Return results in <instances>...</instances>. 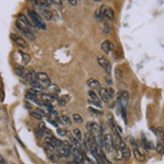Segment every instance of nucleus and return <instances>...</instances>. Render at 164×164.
I'll use <instances>...</instances> for the list:
<instances>
[{
  "mask_svg": "<svg viewBox=\"0 0 164 164\" xmlns=\"http://www.w3.org/2000/svg\"><path fill=\"white\" fill-rule=\"evenodd\" d=\"M105 17L108 18L109 20H114V17H115V14H114V11L112 8H110L106 5L105 7Z\"/></svg>",
  "mask_w": 164,
  "mask_h": 164,
  "instance_id": "nucleus-17",
  "label": "nucleus"
},
{
  "mask_svg": "<svg viewBox=\"0 0 164 164\" xmlns=\"http://www.w3.org/2000/svg\"><path fill=\"white\" fill-rule=\"evenodd\" d=\"M72 135H74V137L76 139H78L80 142L82 141V133H81V130L78 128H76L72 130Z\"/></svg>",
  "mask_w": 164,
  "mask_h": 164,
  "instance_id": "nucleus-23",
  "label": "nucleus"
},
{
  "mask_svg": "<svg viewBox=\"0 0 164 164\" xmlns=\"http://www.w3.org/2000/svg\"><path fill=\"white\" fill-rule=\"evenodd\" d=\"M68 3H70V4H72V5H77V3H78V0H68Z\"/></svg>",
  "mask_w": 164,
  "mask_h": 164,
  "instance_id": "nucleus-44",
  "label": "nucleus"
},
{
  "mask_svg": "<svg viewBox=\"0 0 164 164\" xmlns=\"http://www.w3.org/2000/svg\"><path fill=\"white\" fill-rule=\"evenodd\" d=\"M47 91L49 93V94H55V95H58L60 93V89L58 85H55V84H49V85L45 88Z\"/></svg>",
  "mask_w": 164,
  "mask_h": 164,
  "instance_id": "nucleus-12",
  "label": "nucleus"
},
{
  "mask_svg": "<svg viewBox=\"0 0 164 164\" xmlns=\"http://www.w3.org/2000/svg\"><path fill=\"white\" fill-rule=\"evenodd\" d=\"M163 133H164V128H163ZM163 144H164V141H163Z\"/></svg>",
  "mask_w": 164,
  "mask_h": 164,
  "instance_id": "nucleus-50",
  "label": "nucleus"
},
{
  "mask_svg": "<svg viewBox=\"0 0 164 164\" xmlns=\"http://www.w3.org/2000/svg\"><path fill=\"white\" fill-rule=\"evenodd\" d=\"M47 121H48V122H49V123H51V125L53 126V127H58V125H59V124H58V123H56V122H55V120H51V119H48Z\"/></svg>",
  "mask_w": 164,
  "mask_h": 164,
  "instance_id": "nucleus-42",
  "label": "nucleus"
},
{
  "mask_svg": "<svg viewBox=\"0 0 164 164\" xmlns=\"http://www.w3.org/2000/svg\"><path fill=\"white\" fill-rule=\"evenodd\" d=\"M104 32L106 34H109L110 32H111V27H110V25L108 23H105V25H104Z\"/></svg>",
  "mask_w": 164,
  "mask_h": 164,
  "instance_id": "nucleus-38",
  "label": "nucleus"
},
{
  "mask_svg": "<svg viewBox=\"0 0 164 164\" xmlns=\"http://www.w3.org/2000/svg\"><path fill=\"white\" fill-rule=\"evenodd\" d=\"M62 120H63V122L66 125H71L72 124V120H71V118L68 117V116H67V115H62Z\"/></svg>",
  "mask_w": 164,
  "mask_h": 164,
  "instance_id": "nucleus-30",
  "label": "nucleus"
},
{
  "mask_svg": "<svg viewBox=\"0 0 164 164\" xmlns=\"http://www.w3.org/2000/svg\"><path fill=\"white\" fill-rule=\"evenodd\" d=\"M37 82L40 85H43L44 88H47L49 84H51V80H49L48 76L45 72H37Z\"/></svg>",
  "mask_w": 164,
  "mask_h": 164,
  "instance_id": "nucleus-5",
  "label": "nucleus"
},
{
  "mask_svg": "<svg viewBox=\"0 0 164 164\" xmlns=\"http://www.w3.org/2000/svg\"><path fill=\"white\" fill-rule=\"evenodd\" d=\"M0 164H7V162H6V160L4 159V157L0 154Z\"/></svg>",
  "mask_w": 164,
  "mask_h": 164,
  "instance_id": "nucleus-43",
  "label": "nucleus"
},
{
  "mask_svg": "<svg viewBox=\"0 0 164 164\" xmlns=\"http://www.w3.org/2000/svg\"><path fill=\"white\" fill-rule=\"evenodd\" d=\"M56 133H58V135L60 137H64L68 135V132H67V130H64V129H58Z\"/></svg>",
  "mask_w": 164,
  "mask_h": 164,
  "instance_id": "nucleus-34",
  "label": "nucleus"
},
{
  "mask_svg": "<svg viewBox=\"0 0 164 164\" xmlns=\"http://www.w3.org/2000/svg\"><path fill=\"white\" fill-rule=\"evenodd\" d=\"M14 71L18 75V76H20V77H25V74H26V71H25V68L24 67H22V66H16L14 68Z\"/></svg>",
  "mask_w": 164,
  "mask_h": 164,
  "instance_id": "nucleus-18",
  "label": "nucleus"
},
{
  "mask_svg": "<svg viewBox=\"0 0 164 164\" xmlns=\"http://www.w3.org/2000/svg\"><path fill=\"white\" fill-rule=\"evenodd\" d=\"M72 120H74L75 123H77V124L83 123V118L81 115H79V114H72Z\"/></svg>",
  "mask_w": 164,
  "mask_h": 164,
  "instance_id": "nucleus-25",
  "label": "nucleus"
},
{
  "mask_svg": "<svg viewBox=\"0 0 164 164\" xmlns=\"http://www.w3.org/2000/svg\"><path fill=\"white\" fill-rule=\"evenodd\" d=\"M107 91H108V94H109V96L110 98H113L114 96H115V91H114L112 88H109V89H107Z\"/></svg>",
  "mask_w": 164,
  "mask_h": 164,
  "instance_id": "nucleus-39",
  "label": "nucleus"
},
{
  "mask_svg": "<svg viewBox=\"0 0 164 164\" xmlns=\"http://www.w3.org/2000/svg\"><path fill=\"white\" fill-rule=\"evenodd\" d=\"M11 37H12V39L14 40V43H16L18 47H21V48H27V43L25 41L24 39H22L21 36H17V35H15V34H12L11 35Z\"/></svg>",
  "mask_w": 164,
  "mask_h": 164,
  "instance_id": "nucleus-10",
  "label": "nucleus"
},
{
  "mask_svg": "<svg viewBox=\"0 0 164 164\" xmlns=\"http://www.w3.org/2000/svg\"><path fill=\"white\" fill-rule=\"evenodd\" d=\"M115 77L117 80H120L122 79V77H123V72H122V70L120 68H116L115 70Z\"/></svg>",
  "mask_w": 164,
  "mask_h": 164,
  "instance_id": "nucleus-28",
  "label": "nucleus"
},
{
  "mask_svg": "<svg viewBox=\"0 0 164 164\" xmlns=\"http://www.w3.org/2000/svg\"><path fill=\"white\" fill-rule=\"evenodd\" d=\"M115 148V142H114L113 137L110 134L104 135V149L106 150L107 153L112 152V150Z\"/></svg>",
  "mask_w": 164,
  "mask_h": 164,
  "instance_id": "nucleus-4",
  "label": "nucleus"
},
{
  "mask_svg": "<svg viewBox=\"0 0 164 164\" xmlns=\"http://www.w3.org/2000/svg\"><path fill=\"white\" fill-rule=\"evenodd\" d=\"M101 48L105 53H110L115 49V45H114V43L111 40H105L104 43L101 44Z\"/></svg>",
  "mask_w": 164,
  "mask_h": 164,
  "instance_id": "nucleus-8",
  "label": "nucleus"
},
{
  "mask_svg": "<svg viewBox=\"0 0 164 164\" xmlns=\"http://www.w3.org/2000/svg\"><path fill=\"white\" fill-rule=\"evenodd\" d=\"M36 112H39L41 116H44L45 115V113H44V111H43V110H40V109H37V111Z\"/></svg>",
  "mask_w": 164,
  "mask_h": 164,
  "instance_id": "nucleus-46",
  "label": "nucleus"
},
{
  "mask_svg": "<svg viewBox=\"0 0 164 164\" xmlns=\"http://www.w3.org/2000/svg\"><path fill=\"white\" fill-rule=\"evenodd\" d=\"M133 152H134L135 158H136L137 160H138V161H143V160H144V155L139 151L138 147H137V148H134V149H133Z\"/></svg>",
  "mask_w": 164,
  "mask_h": 164,
  "instance_id": "nucleus-20",
  "label": "nucleus"
},
{
  "mask_svg": "<svg viewBox=\"0 0 164 164\" xmlns=\"http://www.w3.org/2000/svg\"><path fill=\"white\" fill-rule=\"evenodd\" d=\"M129 100V94L127 91H120L118 94V105L121 109H127V104Z\"/></svg>",
  "mask_w": 164,
  "mask_h": 164,
  "instance_id": "nucleus-3",
  "label": "nucleus"
},
{
  "mask_svg": "<svg viewBox=\"0 0 164 164\" xmlns=\"http://www.w3.org/2000/svg\"><path fill=\"white\" fill-rule=\"evenodd\" d=\"M19 53L22 55V60H23V64H27L30 62V55H27V53H23V52H20Z\"/></svg>",
  "mask_w": 164,
  "mask_h": 164,
  "instance_id": "nucleus-27",
  "label": "nucleus"
},
{
  "mask_svg": "<svg viewBox=\"0 0 164 164\" xmlns=\"http://www.w3.org/2000/svg\"><path fill=\"white\" fill-rule=\"evenodd\" d=\"M95 15H96V18H98L99 20L104 19V16H103V15L101 14L100 9H97V10H96V12H95Z\"/></svg>",
  "mask_w": 164,
  "mask_h": 164,
  "instance_id": "nucleus-37",
  "label": "nucleus"
},
{
  "mask_svg": "<svg viewBox=\"0 0 164 164\" xmlns=\"http://www.w3.org/2000/svg\"><path fill=\"white\" fill-rule=\"evenodd\" d=\"M87 85L89 86L92 90H95V89H99L100 88V82L98 81L96 79H89L87 81Z\"/></svg>",
  "mask_w": 164,
  "mask_h": 164,
  "instance_id": "nucleus-14",
  "label": "nucleus"
},
{
  "mask_svg": "<svg viewBox=\"0 0 164 164\" xmlns=\"http://www.w3.org/2000/svg\"><path fill=\"white\" fill-rule=\"evenodd\" d=\"M37 10H39V13L40 14V16L43 17L45 20L51 19L52 14L51 11L48 10V8H40V7H37Z\"/></svg>",
  "mask_w": 164,
  "mask_h": 164,
  "instance_id": "nucleus-11",
  "label": "nucleus"
},
{
  "mask_svg": "<svg viewBox=\"0 0 164 164\" xmlns=\"http://www.w3.org/2000/svg\"><path fill=\"white\" fill-rule=\"evenodd\" d=\"M119 148L122 152V154H123V157L125 158H129L131 156V152L130 149H129V147L127 146V144L125 143L124 140H121L120 143H119Z\"/></svg>",
  "mask_w": 164,
  "mask_h": 164,
  "instance_id": "nucleus-9",
  "label": "nucleus"
},
{
  "mask_svg": "<svg viewBox=\"0 0 164 164\" xmlns=\"http://www.w3.org/2000/svg\"><path fill=\"white\" fill-rule=\"evenodd\" d=\"M30 115H31L33 118H35V119H37V120H41V119H43V116H41L39 112H31V113H30Z\"/></svg>",
  "mask_w": 164,
  "mask_h": 164,
  "instance_id": "nucleus-36",
  "label": "nucleus"
},
{
  "mask_svg": "<svg viewBox=\"0 0 164 164\" xmlns=\"http://www.w3.org/2000/svg\"><path fill=\"white\" fill-rule=\"evenodd\" d=\"M142 144H143V147L147 150H151L154 148L153 143L150 142V141H148L146 138H142Z\"/></svg>",
  "mask_w": 164,
  "mask_h": 164,
  "instance_id": "nucleus-19",
  "label": "nucleus"
},
{
  "mask_svg": "<svg viewBox=\"0 0 164 164\" xmlns=\"http://www.w3.org/2000/svg\"><path fill=\"white\" fill-rule=\"evenodd\" d=\"M15 25H16V28L19 30V31L23 34L24 36H26L29 40H35V36L32 32V30L29 27H27L23 22H22L20 19H17L16 22H15Z\"/></svg>",
  "mask_w": 164,
  "mask_h": 164,
  "instance_id": "nucleus-2",
  "label": "nucleus"
},
{
  "mask_svg": "<svg viewBox=\"0 0 164 164\" xmlns=\"http://www.w3.org/2000/svg\"><path fill=\"white\" fill-rule=\"evenodd\" d=\"M68 101V96H63L62 98H59V99H58L59 104V105H62V106H64V105H66Z\"/></svg>",
  "mask_w": 164,
  "mask_h": 164,
  "instance_id": "nucleus-29",
  "label": "nucleus"
},
{
  "mask_svg": "<svg viewBox=\"0 0 164 164\" xmlns=\"http://www.w3.org/2000/svg\"><path fill=\"white\" fill-rule=\"evenodd\" d=\"M89 110H90V112H92L93 114H96L97 116H102L103 115V112L101 111V110L95 109V108H93V107H90Z\"/></svg>",
  "mask_w": 164,
  "mask_h": 164,
  "instance_id": "nucleus-31",
  "label": "nucleus"
},
{
  "mask_svg": "<svg viewBox=\"0 0 164 164\" xmlns=\"http://www.w3.org/2000/svg\"><path fill=\"white\" fill-rule=\"evenodd\" d=\"M31 2L36 7H40V8H48L49 7L47 4H45L43 1H41V0H31Z\"/></svg>",
  "mask_w": 164,
  "mask_h": 164,
  "instance_id": "nucleus-21",
  "label": "nucleus"
},
{
  "mask_svg": "<svg viewBox=\"0 0 164 164\" xmlns=\"http://www.w3.org/2000/svg\"><path fill=\"white\" fill-rule=\"evenodd\" d=\"M41 1H43V2L45 3V4H47L48 6H51V2L49 1V0H41Z\"/></svg>",
  "mask_w": 164,
  "mask_h": 164,
  "instance_id": "nucleus-47",
  "label": "nucleus"
},
{
  "mask_svg": "<svg viewBox=\"0 0 164 164\" xmlns=\"http://www.w3.org/2000/svg\"><path fill=\"white\" fill-rule=\"evenodd\" d=\"M106 80H107V82H108V83H107V84H108V85H112V84H113V83H112V80H111V79L107 78Z\"/></svg>",
  "mask_w": 164,
  "mask_h": 164,
  "instance_id": "nucleus-48",
  "label": "nucleus"
},
{
  "mask_svg": "<svg viewBox=\"0 0 164 164\" xmlns=\"http://www.w3.org/2000/svg\"><path fill=\"white\" fill-rule=\"evenodd\" d=\"M18 19H20L22 22H23V23L27 26V27H29L30 29H32L33 27H34V25L32 24V22L30 21V19H28L27 17L25 16L24 14H22V13H20L19 14V16H18Z\"/></svg>",
  "mask_w": 164,
  "mask_h": 164,
  "instance_id": "nucleus-15",
  "label": "nucleus"
},
{
  "mask_svg": "<svg viewBox=\"0 0 164 164\" xmlns=\"http://www.w3.org/2000/svg\"><path fill=\"white\" fill-rule=\"evenodd\" d=\"M98 64H100V67H102V68H104L107 74L108 75L111 74L112 67H111V64L109 63L108 59H106L104 58H98Z\"/></svg>",
  "mask_w": 164,
  "mask_h": 164,
  "instance_id": "nucleus-6",
  "label": "nucleus"
},
{
  "mask_svg": "<svg viewBox=\"0 0 164 164\" xmlns=\"http://www.w3.org/2000/svg\"><path fill=\"white\" fill-rule=\"evenodd\" d=\"M27 15H28L30 21L32 22V24L35 26V27L40 28V29H45V28H47V26H45L43 18H41V16L36 12V11L27 10Z\"/></svg>",
  "mask_w": 164,
  "mask_h": 164,
  "instance_id": "nucleus-1",
  "label": "nucleus"
},
{
  "mask_svg": "<svg viewBox=\"0 0 164 164\" xmlns=\"http://www.w3.org/2000/svg\"><path fill=\"white\" fill-rule=\"evenodd\" d=\"M55 121L58 124H60V125H63V124H64V122H63V120H62V118H59L58 115L56 116H55Z\"/></svg>",
  "mask_w": 164,
  "mask_h": 164,
  "instance_id": "nucleus-40",
  "label": "nucleus"
},
{
  "mask_svg": "<svg viewBox=\"0 0 164 164\" xmlns=\"http://www.w3.org/2000/svg\"><path fill=\"white\" fill-rule=\"evenodd\" d=\"M28 93H30V94H32V95H34V96H40L41 95V93H40V91H39V90H35V89H29L28 91H27Z\"/></svg>",
  "mask_w": 164,
  "mask_h": 164,
  "instance_id": "nucleus-33",
  "label": "nucleus"
},
{
  "mask_svg": "<svg viewBox=\"0 0 164 164\" xmlns=\"http://www.w3.org/2000/svg\"><path fill=\"white\" fill-rule=\"evenodd\" d=\"M99 94H100V98L103 102L108 103L111 100V98H110L108 94V91H107V89H105V88H100V92H99Z\"/></svg>",
  "mask_w": 164,
  "mask_h": 164,
  "instance_id": "nucleus-13",
  "label": "nucleus"
},
{
  "mask_svg": "<svg viewBox=\"0 0 164 164\" xmlns=\"http://www.w3.org/2000/svg\"><path fill=\"white\" fill-rule=\"evenodd\" d=\"M96 2H100V1H102V0H95Z\"/></svg>",
  "mask_w": 164,
  "mask_h": 164,
  "instance_id": "nucleus-49",
  "label": "nucleus"
},
{
  "mask_svg": "<svg viewBox=\"0 0 164 164\" xmlns=\"http://www.w3.org/2000/svg\"><path fill=\"white\" fill-rule=\"evenodd\" d=\"M35 134L39 136V137H43V136H45V133H44V131L43 130H41L40 128H36L35 130Z\"/></svg>",
  "mask_w": 164,
  "mask_h": 164,
  "instance_id": "nucleus-35",
  "label": "nucleus"
},
{
  "mask_svg": "<svg viewBox=\"0 0 164 164\" xmlns=\"http://www.w3.org/2000/svg\"><path fill=\"white\" fill-rule=\"evenodd\" d=\"M25 99H27L28 101H31V102H33V103H35V104L39 105V106L43 105V103H41V102L39 100V99H37L36 96H34V95L30 94V93H28V92L25 94Z\"/></svg>",
  "mask_w": 164,
  "mask_h": 164,
  "instance_id": "nucleus-16",
  "label": "nucleus"
},
{
  "mask_svg": "<svg viewBox=\"0 0 164 164\" xmlns=\"http://www.w3.org/2000/svg\"><path fill=\"white\" fill-rule=\"evenodd\" d=\"M88 132H91L93 133V134L96 136L97 134H99L101 131H100V127H99V125L97 123H95V122H88L87 126H86Z\"/></svg>",
  "mask_w": 164,
  "mask_h": 164,
  "instance_id": "nucleus-7",
  "label": "nucleus"
},
{
  "mask_svg": "<svg viewBox=\"0 0 164 164\" xmlns=\"http://www.w3.org/2000/svg\"><path fill=\"white\" fill-rule=\"evenodd\" d=\"M89 103H90L91 105L96 106L97 108H99V109L102 108V103H101V102H99V101H94V100H91V99H90V100H89Z\"/></svg>",
  "mask_w": 164,
  "mask_h": 164,
  "instance_id": "nucleus-32",
  "label": "nucleus"
},
{
  "mask_svg": "<svg viewBox=\"0 0 164 164\" xmlns=\"http://www.w3.org/2000/svg\"><path fill=\"white\" fill-rule=\"evenodd\" d=\"M89 97H90V99L91 100H94V101H99V102H101L100 101V99H99V97H98V95L94 92L93 90H91V91H89Z\"/></svg>",
  "mask_w": 164,
  "mask_h": 164,
  "instance_id": "nucleus-26",
  "label": "nucleus"
},
{
  "mask_svg": "<svg viewBox=\"0 0 164 164\" xmlns=\"http://www.w3.org/2000/svg\"><path fill=\"white\" fill-rule=\"evenodd\" d=\"M49 1L56 5H62V3H63V0H49Z\"/></svg>",
  "mask_w": 164,
  "mask_h": 164,
  "instance_id": "nucleus-41",
  "label": "nucleus"
},
{
  "mask_svg": "<svg viewBox=\"0 0 164 164\" xmlns=\"http://www.w3.org/2000/svg\"><path fill=\"white\" fill-rule=\"evenodd\" d=\"M155 149H156V151H157L159 154L164 155V144L162 142H158L157 145H156Z\"/></svg>",
  "mask_w": 164,
  "mask_h": 164,
  "instance_id": "nucleus-24",
  "label": "nucleus"
},
{
  "mask_svg": "<svg viewBox=\"0 0 164 164\" xmlns=\"http://www.w3.org/2000/svg\"><path fill=\"white\" fill-rule=\"evenodd\" d=\"M39 128H40L41 130H43V131L45 130V129H47V127H45V124H44V123H40V124H39Z\"/></svg>",
  "mask_w": 164,
  "mask_h": 164,
  "instance_id": "nucleus-45",
  "label": "nucleus"
},
{
  "mask_svg": "<svg viewBox=\"0 0 164 164\" xmlns=\"http://www.w3.org/2000/svg\"><path fill=\"white\" fill-rule=\"evenodd\" d=\"M29 84H30V86H31L32 89H35V90H39V91H43V89H45V88L43 85H40V84L37 82V81L31 82V83H29Z\"/></svg>",
  "mask_w": 164,
  "mask_h": 164,
  "instance_id": "nucleus-22",
  "label": "nucleus"
}]
</instances>
